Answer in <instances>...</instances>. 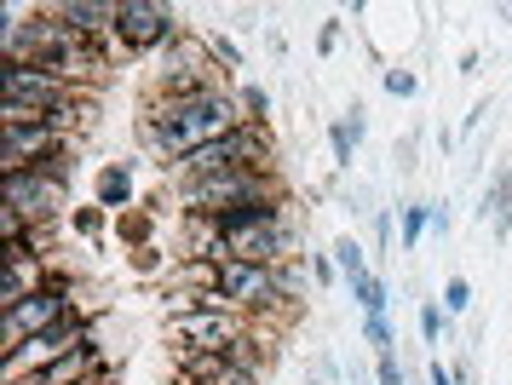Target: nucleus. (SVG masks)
Segmentation results:
<instances>
[{"label": "nucleus", "instance_id": "31", "mask_svg": "<svg viewBox=\"0 0 512 385\" xmlns=\"http://www.w3.org/2000/svg\"><path fill=\"white\" fill-rule=\"evenodd\" d=\"M374 242H380V253L392 242V213H386V207H380V219H374Z\"/></svg>", "mask_w": 512, "mask_h": 385}, {"label": "nucleus", "instance_id": "5", "mask_svg": "<svg viewBox=\"0 0 512 385\" xmlns=\"http://www.w3.org/2000/svg\"><path fill=\"white\" fill-rule=\"evenodd\" d=\"M64 317H75V282L52 271L35 294H24L18 305H6V351L35 340V334H47V328H58Z\"/></svg>", "mask_w": 512, "mask_h": 385}, {"label": "nucleus", "instance_id": "1", "mask_svg": "<svg viewBox=\"0 0 512 385\" xmlns=\"http://www.w3.org/2000/svg\"><path fill=\"white\" fill-rule=\"evenodd\" d=\"M236 127H248V115H242V98L231 87L202 92V98H144L139 110V138L162 167H179L190 150H202Z\"/></svg>", "mask_w": 512, "mask_h": 385}, {"label": "nucleus", "instance_id": "32", "mask_svg": "<svg viewBox=\"0 0 512 385\" xmlns=\"http://www.w3.org/2000/svg\"><path fill=\"white\" fill-rule=\"evenodd\" d=\"M6 385H47V380H41V374H29V380H6Z\"/></svg>", "mask_w": 512, "mask_h": 385}, {"label": "nucleus", "instance_id": "34", "mask_svg": "<svg viewBox=\"0 0 512 385\" xmlns=\"http://www.w3.org/2000/svg\"><path fill=\"white\" fill-rule=\"evenodd\" d=\"M173 385H196V380H185V374H179V380H173Z\"/></svg>", "mask_w": 512, "mask_h": 385}, {"label": "nucleus", "instance_id": "29", "mask_svg": "<svg viewBox=\"0 0 512 385\" xmlns=\"http://www.w3.org/2000/svg\"><path fill=\"white\" fill-rule=\"evenodd\" d=\"M374 374H380V385H409V374L397 368V357H380V368H374Z\"/></svg>", "mask_w": 512, "mask_h": 385}, {"label": "nucleus", "instance_id": "23", "mask_svg": "<svg viewBox=\"0 0 512 385\" xmlns=\"http://www.w3.org/2000/svg\"><path fill=\"white\" fill-rule=\"evenodd\" d=\"M466 305H472V282H466V276H449V282H443V311L461 317Z\"/></svg>", "mask_w": 512, "mask_h": 385}, {"label": "nucleus", "instance_id": "6", "mask_svg": "<svg viewBox=\"0 0 512 385\" xmlns=\"http://www.w3.org/2000/svg\"><path fill=\"white\" fill-rule=\"evenodd\" d=\"M179 35H190V29L179 23L173 6H162V0H121V18H116V46L121 52H139V58L156 52V58H162Z\"/></svg>", "mask_w": 512, "mask_h": 385}, {"label": "nucleus", "instance_id": "15", "mask_svg": "<svg viewBox=\"0 0 512 385\" xmlns=\"http://www.w3.org/2000/svg\"><path fill=\"white\" fill-rule=\"evenodd\" d=\"M328 144H334V167H351L357 144H363V110H351L346 121H334L328 127Z\"/></svg>", "mask_w": 512, "mask_h": 385}, {"label": "nucleus", "instance_id": "10", "mask_svg": "<svg viewBox=\"0 0 512 385\" xmlns=\"http://www.w3.org/2000/svg\"><path fill=\"white\" fill-rule=\"evenodd\" d=\"M58 18L70 23L81 41H116V18H121V0H58Z\"/></svg>", "mask_w": 512, "mask_h": 385}, {"label": "nucleus", "instance_id": "21", "mask_svg": "<svg viewBox=\"0 0 512 385\" xmlns=\"http://www.w3.org/2000/svg\"><path fill=\"white\" fill-rule=\"evenodd\" d=\"M236 98H242V115H248V121H265V127H271V92L265 87H242Z\"/></svg>", "mask_w": 512, "mask_h": 385}, {"label": "nucleus", "instance_id": "22", "mask_svg": "<svg viewBox=\"0 0 512 385\" xmlns=\"http://www.w3.org/2000/svg\"><path fill=\"white\" fill-rule=\"evenodd\" d=\"M208 52H213V64L242 69V46H236L231 35H219V29H208Z\"/></svg>", "mask_w": 512, "mask_h": 385}, {"label": "nucleus", "instance_id": "8", "mask_svg": "<svg viewBox=\"0 0 512 385\" xmlns=\"http://www.w3.org/2000/svg\"><path fill=\"white\" fill-rule=\"evenodd\" d=\"M6 207L12 213H24L29 225H47L64 213V184H52L47 173H6Z\"/></svg>", "mask_w": 512, "mask_h": 385}, {"label": "nucleus", "instance_id": "17", "mask_svg": "<svg viewBox=\"0 0 512 385\" xmlns=\"http://www.w3.org/2000/svg\"><path fill=\"white\" fill-rule=\"evenodd\" d=\"M449 328H455V317L443 311L438 299H420V340H426V345H443V340H449Z\"/></svg>", "mask_w": 512, "mask_h": 385}, {"label": "nucleus", "instance_id": "20", "mask_svg": "<svg viewBox=\"0 0 512 385\" xmlns=\"http://www.w3.org/2000/svg\"><path fill=\"white\" fill-rule=\"evenodd\" d=\"M363 340L380 351V357H392V345H397V334H392V317H363Z\"/></svg>", "mask_w": 512, "mask_h": 385}, {"label": "nucleus", "instance_id": "24", "mask_svg": "<svg viewBox=\"0 0 512 385\" xmlns=\"http://www.w3.org/2000/svg\"><path fill=\"white\" fill-rule=\"evenodd\" d=\"M380 87L392 92V98H415V92H420V75H415V69H386V75H380Z\"/></svg>", "mask_w": 512, "mask_h": 385}, {"label": "nucleus", "instance_id": "13", "mask_svg": "<svg viewBox=\"0 0 512 385\" xmlns=\"http://www.w3.org/2000/svg\"><path fill=\"white\" fill-rule=\"evenodd\" d=\"M426 230H432V202H403L397 207V242H403V253H415Z\"/></svg>", "mask_w": 512, "mask_h": 385}, {"label": "nucleus", "instance_id": "33", "mask_svg": "<svg viewBox=\"0 0 512 385\" xmlns=\"http://www.w3.org/2000/svg\"><path fill=\"white\" fill-rule=\"evenodd\" d=\"M501 18H507V23H512V0H507V6H501Z\"/></svg>", "mask_w": 512, "mask_h": 385}, {"label": "nucleus", "instance_id": "9", "mask_svg": "<svg viewBox=\"0 0 512 385\" xmlns=\"http://www.w3.org/2000/svg\"><path fill=\"white\" fill-rule=\"evenodd\" d=\"M294 219H282V225H265V230H248V236H236L231 242V259H248V265H271V271H282V265H294Z\"/></svg>", "mask_w": 512, "mask_h": 385}, {"label": "nucleus", "instance_id": "27", "mask_svg": "<svg viewBox=\"0 0 512 385\" xmlns=\"http://www.w3.org/2000/svg\"><path fill=\"white\" fill-rule=\"evenodd\" d=\"M133 271L156 276V271H162V253H156V248H133Z\"/></svg>", "mask_w": 512, "mask_h": 385}, {"label": "nucleus", "instance_id": "18", "mask_svg": "<svg viewBox=\"0 0 512 385\" xmlns=\"http://www.w3.org/2000/svg\"><path fill=\"white\" fill-rule=\"evenodd\" d=\"M104 225H110V213H104V207H75V213H70V230H75V236H104Z\"/></svg>", "mask_w": 512, "mask_h": 385}, {"label": "nucleus", "instance_id": "4", "mask_svg": "<svg viewBox=\"0 0 512 385\" xmlns=\"http://www.w3.org/2000/svg\"><path fill=\"white\" fill-rule=\"evenodd\" d=\"M219 288L231 294L236 311H248V317H265V311H282L288 299L300 294V282H294V271L282 265V271H271V265H248V259H231V265H219Z\"/></svg>", "mask_w": 512, "mask_h": 385}, {"label": "nucleus", "instance_id": "16", "mask_svg": "<svg viewBox=\"0 0 512 385\" xmlns=\"http://www.w3.org/2000/svg\"><path fill=\"white\" fill-rule=\"evenodd\" d=\"M334 265H340V282H363V276H369V253H363V242H357V236H340V242H334Z\"/></svg>", "mask_w": 512, "mask_h": 385}, {"label": "nucleus", "instance_id": "7", "mask_svg": "<svg viewBox=\"0 0 512 385\" xmlns=\"http://www.w3.org/2000/svg\"><path fill=\"white\" fill-rule=\"evenodd\" d=\"M173 340L185 345V351H231L236 340H248L254 334V317H242V311H202V317H173Z\"/></svg>", "mask_w": 512, "mask_h": 385}, {"label": "nucleus", "instance_id": "2", "mask_svg": "<svg viewBox=\"0 0 512 385\" xmlns=\"http://www.w3.org/2000/svg\"><path fill=\"white\" fill-rule=\"evenodd\" d=\"M265 196H288L277 179V167H231L219 179H202V184H179V207L185 219H213L225 207H242V202H265Z\"/></svg>", "mask_w": 512, "mask_h": 385}, {"label": "nucleus", "instance_id": "19", "mask_svg": "<svg viewBox=\"0 0 512 385\" xmlns=\"http://www.w3.org/2000/svg\"><path fill=\"white\" fill-rule=\"evenodd\" d=\"M225 357H231L236 368H248V374H265V363H271V357H265V351L254 345V334H248V340H236L231 351H225Z\"/></svg>", "mask_w": 512, "mask_h": 385}, {"label": "nucleus", "instance_id": "11", "mask_svg": "<svg viewBox=\"0 0 512 385\" xmlns=\"http://www.w3.org/2000/svg\"><path fill=\"white\" fill-rule=\"evenodd\" d=\"M98 207H104V213H127V207H133V161L98 167Z\"/></svg>", "mask_w": 512, "mask_h": 385}, {"label": "nucleus", "instance_id": "3", "mask_svg": "<svg viewBox=\"0 0 512 385\" xmlns=\"http://www.w3.org/2000/svg\"><path fill=\"white\" fill-rule=\"evenodd\" d=\"M81 98L87 92L70 87V81H58V75H47V69L6 64V110H0V127H29V121H41L52 110H70Z\"/></svg>", "mask_w": 512, "mask_h": 385}, {"label": "nucleus", "instance_id": "25", "mask_svg": "<svg viewBox=\"0 0 512 385\" xmlns=\"http://www.w3.org/2000/svg\"><path fill=\"white\" fill-rule=\"evenodd\" d=\"M340 35H346V18H328L323 29H317V52H323V58H334V46H340Z\"/></svg>", "mask_w": 512, "mask_h": 385}, {"label": "nucleus", "instance_id": "28", "mask_svg": "<svg viewBox=\"0 0 512 385\" xmlns=\"http://www.w3.org/2000/svg\"><path fill=\"white\" fill-rule=\"evenodd\" d=\"M426 385H461V380H455V368L443 363V357H432L426 363Z\"/></svg>", "mask_w": 512, "mask_h": 385}, {"label": "nucleus", "instance_id": "30", "mask_svg": "<svg viewBox=\"0 0 512 385\" xmlns=\"http://www.w3.org/2000/svg\"><path fill=\"white\" fill-rule=\"evenodd\" d=\"M449 225H455V213H449V207H438V202H432V236H449Z\"/></svg>", "mask_w": 512, "mask_h": 385}, {"label": "nucleus", "instance_id": "12", "mask_svg": "<svg viewBox=\"0 0 512 385\" xmlns=\"http://www.w3.org/2000/svg\"><path fill=\"white\" fill-rule=\"evenodd\" d=\"M489 219V230H495V242H507L512 236V161H507V173L489 184V196H484V207H478Z\"/></svg>", "mask_w": 512, "mask_h": 385}, {"label": "nucleus", "instance_id": "14", "mask_svg": "<svg viewBox=\"0 0 512 385\" xmlns=\"http://www.w3.org/2000/svg\"><path fill=\"white\" fill-rule=\"evenodd\" d=\"M351 299H357L363 317H386V311H392V288H386V276L380 271H369L363 282H351Z\"/></svg>", "mask_w": 512, "mask_h": 385}, {"label": "nucleus", "instance_id": "26", "mask_svg": "<svg viewBox=\"0 0 512 385\" xmlns=\"http://www.w3.org/2000/svg\"><path fill=\"white\" fill-rule=\"evenodd\" d=\"M311 276H317V288H334V282H340V265H334L328 253H311Z\"/></svg>", "mask_w": 512, "mask_h": 385}]
</instances>
